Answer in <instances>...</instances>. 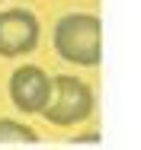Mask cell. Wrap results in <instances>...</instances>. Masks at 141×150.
<instances>
[{
  "label": "cell",
  "mask_w": 141,
  "mask_h": 150,
  "mask_svg": "<svg viewBox=\"0 0 141 150\" xmlns=\"http://www.w3.org/2000/svg\"><path fill=\"white\" fill-rule=\"evenodd\" d=\"M55 51L71 64L96 67L103 61V23L90 13H67L55 26Z\"/></svg>",
  "instance_id": "6da1fadb"
},
{
  "label": "cell",
  "mask_w": 141,
  "mask_h": 150,
  "mask_svg": "<svg viewBox=\"0 0 141 150\" xmlns=\"http://www.w3.org/2000/svg\"><path fill=\"white\" fill-rule=\"evenodd\" d=\"M93 112V93L84 80L77 77H52V96L42 109V115L58 125V128H67V125H77Z\"/></svg>",
  "instance_id": "7a4b0ae2"
},
{
  "label": "cell",
  "mask_w": 141,
  "mask_h": 150,
  "mask_svg": "<svg viewBox=\"0 0 141 150\" xmlns=\"http://www.w3.org/2000/svg\"><path fill=\"white\" fill-rule=\"evenodd\" d=\"M39 45V19L29 10H0V54L23 58Z\"/></svg>",
  "instance_id": "3957f363"
},
{
  "label": "cell",
  "mask_w": 141,
  "mask_h": 150,
  "mask_svg": "<svg viewBox=\"0 0 141 150\" xmlns=\"http://www.w3.org/2000/svg\"><path fill=\"white\" fill-rule=\"evenodd\" d=\"M52 96V77L35 67V64H26V67H16L13 77H10V99L19 112H29V115H42L45 102Z\"/></svg>",
  "instance_id": "277c9868"
},
{
  "label": "cell",
  "mask_w": 141,
  "mask_h": 150,
  "mask_svg": "<svg viewBox=\"0 0 141 150\" xmlns=\"http://www.w3.org/2000/svg\"><path fill=\"white\" fill-rule=\"evenodd\" d=\"M0 144H39V134L13 118H0Z\"/></svg>",
  "instance_id": "5b68a950"
},
{
  "label": "cell",
  "mask_w": 141,
  "mask_h": 150,
  "mask_svg": "<svg viewBox=\"0 0 141 150\" xmlns=\"http://www.w3.org/2000/svg\"><path fill=\"white\" fill-rule=\"evenodd\" d=\"M0 3H3V0H0Z\"/></svg>",
  "instance_id": "8992f818"
}]
</instances>
